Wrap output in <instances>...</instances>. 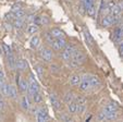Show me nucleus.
Returning <instances> with one entry per match:
<instances>
[{"label": "nucleus", "mask_w": 123, "mask_h": 122, "mask_svg": "<svg viewBox=\"0 0 123 122\" xmlns=\"http://www.w3.org/2000/svg\"><path fill=\"white\" fill-rule=\"evenodd\" d=\"M7 96H9L10 98H12V99H15L16 97H18V90H16L15 86H13V85H8Z\"/></svg>", "instance_id": "13"}, {"label": "nucleus", "mask_w": 123, "mask_h": 122, "mask_svg": "<svg viewBox=\"0 0 123 122\" xmlns=\"http://www.w3.org/2000/svg\"><path fill=\"white\" fill-rule=\"evenodd\" d=\"M71 59H73L75 61V62L77 63L79 65H81L82 63H84L85 62V60H86V57H85V55H84L83 52H81V51H79V50H76V52L73 55V57L71 58Z\"/></svg>", "instance_id": "7"}, {"label": "nucleus", "mask_w": 123, "mask_h": 122, "mask_svg": "<svg viewBox=\"0 0 123 122\" xmlns=\"http://www.w3.org/2000/svg\"><path fill=\"white\" fill-rule=\"evenodd\" d=\"M75 99H76V104H80V105H86V99L84 98V97L82 96H76L75 97Z\"/></svg>", "instance_id": "31"}, {"label": "nucleus", "mask_w": 123, "mask_h": 122, "mask_svg": "<svg viewBox=\"0 0 123 122\" xmlns=\"http://www.w3.org/2000/svg\"><path fill=\"white\" fill-rule=\"evenodd\" d=\"M0 99H2V93L0 92Z\"/></svg>", "instance_id": "45"}, {"label": "nucleus", "mask_w": 123, "mask_h": 122, "mask_svg": "<svg viewBox=\"0 0 123 122\" xmlns=\"http://www.w3.org/2000/svg\"><path fill=\"white\" fill-rule=\"evenodd\" d=\"M13 16L14 19H24L25 18V11L23 9L19 10V11H15L13 12Z\"/></svg>", "instance_id": "24"}, {"label": "nucleus", "mask_w": 123, "mask_h": 122, "mask_svg": "<svg viewBox=\"0 0 123 122\" xmlns=\"http://www.w3.org/2000/svg\"><path fill=\"white\" fill-rule=\"evenodd\" d=\"M2 107H3V101H2V99H0V110L2 109Z\"/></svg>", "instance_id": "42"}, {"label": "nucleus", "mask_w": 123, "mask_h": 122, "mask_svg": "<svg viewBox=\"0 0 123 122\" xmlns=\"http://www.w3.org/2000/svg\"><path fill=\"white\" fill-rule=\"evenodd\" d=\"M89 82H91L92 87H97L100 85V80L95 75H91L89 76Z\"/></svg>", "instance_id": "19"}, {"label": "nucleus", "mask_w": 123, "mask_h": 122, "mask_svg": "<svg viewBox=\"0 0 123 122\" xmlns=\"http://www.w3.org/2000/svg\"><path fill=\"white\" fill-rule=\"evenodd\" d=\"M117 5H118V7L120 8L121 11H123V2H119V3H117Z\"/></svg>", "instance_id": "40"}, {"label": "nucleus", "mask_w": 123, "mask_h": 122, "mask_svg": "<svg viewBox=\"0 0 123 122\" xmlns=\"http://www.w3.org/2000/svg\"><path fill=\"white\" fill-rule=\"evenodd\" d=\"M83 1H84V0H82V2H83Z\"/></svg>", "instance_id": "47"}, {"label": "nucleus", "mask_w": 123, "mask_h": 122, "mask_svg": "<svg viewBox=\"0 0 123 122\" xmlns=\"http://www.w3.org/2000/svg\"><path fill=\"white\" fill-rule=\"evenodd\" d=\"M49 98H50V103H51V105H52V107H54L56 110H59V109L61 108V103L58 97H57L54 93H50Z\"/></svg>", "instance_id": "8"}, {"label": "nucleus", "mask_w": 123, "mask_h": 122, "mask_svg": "<svg viewBox=\"0 0 123 122\" xmlns=\"http://www.w3.org/2000/svg\"><path fill=\"white\" fill-rule=\"evenodd\" d=\"M79 86H80V88H81V90H84V92L88 90L89 88L92 87L91 82H89V76H87V75L82 76V81Z\"/></svg>", "instance_id": "6"}, {"label": "nucleus", "mask_w": 123, "mask_h": 122, "mask_svg": "<svg viewBox=\"0 0 123 122\" xmlns=\"http://www.w3.org/2000/svg\"><path fill=\"white\" fill-rule=\"evenodd\" d=\"M60 119L62 120V121H72V119H71L70 116H68V115H62L60 117Z\"/></svg>", "instance_id": "34"}, {"label": "nucleus", "mask_w": 123, "mask_h": 122, "mask_svg": "<svg viewBox=\"0 0 123 122\" xmlns=\"http://www.w3.org/2000/svg\"><path fill=\"white\" fill-rule=\"evenodd\" d=\"M15 69L20 72H23L27 69V61L24 59H19L15 62Z\"/></svg>", "instance_id": "9"}, {"label": "nucleus", "mask_w": 123, "mask_h": 122, "mask_svg": "<svg viewBox=\"0 0 123 122\" xmlns=\"http://www.w3.org/2000/svg\"><path fill=\"white\" fill-rule=\"evenodd\" d=\"M1 46H2V51L6 53V55H8V53H9L10 51H11V49H10V47L8 46V45L2 44V45H1Z\"/></svg>", "instance_id": "32"}, {"label": "nucleus", "mask_w": 123, "mask_h": 122, "mask_svg": "<svg viewBox=\"0 0 123 122\" xmlns=\"http://www.w3.org/2000/svg\"><path fill=\"white\" fill-rule=\"evenodd\" d=\"M24 25V19H15L14 20V23H13V26L16 28V30H20L22 28Z\"/></svg>", "instance_id": "22"}, {"label": "nucleus", "mask_w": 123, "mask_h": 122, "mask_svg": "<svg viewBox=\"0 0 123 122\" xmlns=\"http://www.w3.org/2000/svg\"><path fill=\"white\" fill-rule=\"evenodd\" d=\"M50 70H51V72H59V67L56 64H52L50 67Z\"/></svg>", "instance_id": "35"}, {"label": "nucleus", "mask_w": 123, "mask_h": 122, "mask_svg": "<svg viewBox=\"0 0 123 122\" xmlns=\"http://www.w3.org/2000/svg\"><path fill=\"white\" fill-rule=\"evenodd\" d=\"M22 9V6L19 5V3H15V5H13V7H12V13L15 11H19V10Z\"/></svg>", "instance_id": "33"}, {"label": "nucleus", "mask_w": 123, "mask_h": 122, "mask_svg": "<svg viewBox=\"0 0 123 122\" xmlns=\"http://www.w3.org/2000/svg\"><path fill=\"white\" fill-rule=\"evenodd\" d=\"M36 119H37L38 122H44V121H48L49 120V115L47 109L45 108H38V111L36 113Z\"/></svg>", "instance_id": "4"}, {"label": "nucleus", "mask_w": 123, "mask_h": 122, "mask_svg": "<svg viewBox=\"0 0 123 122\" xmlns=\"http://www.w3.org/2000/svg\"><path fill=\"white\" fill-rule=\"evenodd\" d=\"M49 24V19L46 15L40 16V25H48Z\"/></svg>", "instance_id": "30"}, {"label": "nucleus", "mask_w": 123, "mask_h": 122, "mask_svg": "<svg viewBox=\"0 0 123 122\" xmlns=\"http://www.w3.org/2000/svg\"><path fill=\"white\" fill-rule=\"evenodd\" d=\"M39 90V84H38V82L36 80H35L34 75L33 74H31L30 75V81H28V94H30V96L32 97L33 95L35 94L36 92H38Z\"/></svg>", "instance_id": "2"}, {"label": "nucleus", "mask_w": 123, "mask_h": 122, "mask_svg": "<svg viewBox=\"0 0 123 122\" xmlns=\"http://www.w3.org/2000/svg\"><path fill=\"white\" fill-rule=\"evenodd\" d=\"M84 36H85V39L87 40V43H88L91 46H93L94 40H93V38H92L91 34H89V32H88L87 30H84Z\"/></svg>", "instance_id": "25"}, {"label": "nucleus", "mask_w": 123, "mask_h": 122, "mask_svg": "<svg viewBox=\"0 0 123 122\" xmlns=\"http://www.w3.org/2000/svg\"><path fill=\"white\" fill-rule=\"evenodd\" d=\"M67 46V40H65L64 37H61V38H56L55 39L54 44H52V48L55 50H61V49H64V47Z\"/></svg>", "instance_id": "5"}, {"label": "nucleus", "mask_w": 123, "mask_h": 122, "mask_svg": "<svg viewBox=\"0 0 123 122\" xmlns=\"http://www.w3.org/2000/svg\"><path fill=\"white\" fill-rule=\"evenodd\" d=\"M21 107L24 109L25 111H28L31 108V101H30V98L27 96H23L21 99Z\"/></svg>", "instance_id": "14"}, {"label": "nucleus", "mask_w": 123, "mask_h": 122, "mask_svg": "<svg viewBox=\"0 0 123 122\" xmlns=\"http://www.w3.org/2000/svg\"><path fill=\"white\" fill-rule=\"evenodd\" d=\"M35 70H36V73H37V75L39 76V77H43V76H44L45 70H44V68H43L40 64L36 65V67H35Z\"/></svg>", "instance_id": "26"}, {"label": "nucleus", "mask_w": 123, "mask_h": 122, "mask_svg": "<svg viewBox=\"0 0 123 122\" xmlns=\"http://www.w3.org/2000/svg\"><path fill=\"white\" fill-rule=\"evenodd\" d=\"M76 106L77 105L74 100L69 103V104H68V110H69V112L70 113H76Z\"/></svg>", "instance_id": "21"}, {"label": "nucleus", "mask_w": 123, "mask_h": 122, "mask_svg": "<svg viewBox=\"0 0 123 122\" xmlns=\"http://www.w3.org/2000/svg\"><path fill=\"white\" fill-rule=\"evenodd\" d=\"M0 120H1V116H0Z\"/></svg>", "instance_id": "46"}, {"label": "nucleus", "mask_w": 123, "mask_h": 122, "mask_svg": "<svg viewBox=\"0 0 123 122\" xmlns=\"http://www.w3.org/2000/svg\"><path fill=\"white\" fill-rule=\"evenodd\" d=\"M119 37H120V38H123V26L119 28Z\"/></svg>", "instance_id": "37"}, {"label": "nucleus", "mask_w": 123, "mask_h": 122, "mask_svg": "<svg viewBox=\"0 0 123 122\" xmlns=\"http://www.w3.org/2000/svg\"><path fill=\"white\" fill-rule=\"evenodd\" d=\"M75 98L74 94H73L72 92H68L67 94L64 95V101L67 103V104H69V103H71V101H73Z\"/></svg>", "instance_id": "23"}, {"label": "nucleus", "mask_w": 123, "mask_h": 122, "mask_svg": "<svg viewBox=\"0 0 123 122\" xmlns=\"http://www.w3.org/2000/svg\"><path fill=\"white\" fill-rule=\"evenodd\" d=\"M0 78L1 80H5V72H3V70L0 68Z\"/></svg>", "instance_id": "39"}, {"label": "nucleus", "mask_w": 123, "mask_h": 122, "mask_svg": "<svg viewBox=\"0 0 123 122\" xmlns=\"http://www.w3.org/2000/svg\"><path fill=\"white\" fill-rule=\"evenodd\" d=\"M39 42H40V39H39V37H38L37 35L33 36V37H32V39H31V43H30L31 48L36 49L38 46H39Z\"/></svg>", "instance_id": "17"}, {"label": "nucleus", "mask_w": 123, "mask_h": 122, "mask_svg": "<svg viewBox=\"0 0 123 122\" xmlns=\"http://www.w3.org/2000/svg\"><path fill=\"white\" fill-rule=\"evenodd\" d=\"M45 36H46V40H47V43H48L49 45H51V46H52V44H54V42H55V37L52 36V35H51V33L49 32V33H46V35H45Z\"/></svg>", "instance_id": "27"}, {"label": "nucleus", "mask_w": 123, "mask_h": 122, "mask_svg": "<svg viewBox=\"0 0 123 122\" xmlns=\"http://www.w3.org/2000/svg\"><path fill=\"white\" fill-rule=\"evenodd\" d=\"M86 12H87V14H88L89 16H95V12H96V8H95V3H94L93 6H92L91 8H88V9L86 10Z\"/></svg>", "instance_id": "29"}, {"label": "nucleus", "mask_w": 123, "mask_h": 122, "mask_svg": "<svg viewBox=\"0 0 123 122\" xmlns=\"http://www.w3.org/2000/svg\"><path fill=\"white\" fill-rule=\"evenodd\" d=\"M76 50H77V49L75 48L73 45L65 46L64 47V50H63L62 53H61V58H62L64 61H70V60H71V58L73 57V55L76 52Z\"/></svg>", "instance_id": "1"}, {"label": "nucleus", "mask_w": 123, "mask_h": 122, "mask_svg": "<svg viewBox=\"0 0 123 122\" xmlns=\"http://www.w3.org/2000/svg\"><path fill=\"white\" fill-rule=\"evenodd\" d=\"M50 33L55 38H61V37H64V33H63L60 28H52V30L50 31Z\"/></svg>", "instance_id": "18"}, {"label": "nucleus", "mask_w": 123, "mask_h": 122, "mask_svg": "<svg viewBox=\"0 0 123 122\" xmlns=\"http://www.w3.org/2000/svg\"><path fill=\"white\" fill-rule=\"evenodd\" d=\"M0 55H2V46L0 45Z\"/></svg>", "instance_id": "44"}, {"label": "nucleus", "mask_w": 123, "mask_h": 122, "mask_svg": "<svg viewBox=\"0 0 123 122\" xmlns=\"http://www.w3.org/2000/svg\"><path fill=\"white\" fill-rule=\"evenodd\" d=\"M38 31H39V25H37V24H35V23L30 24L27 26V28H26V32L28 34H36Z\"/></svg>", "instance_id": "16"}, {"label": "nucleus", "mask_w": 123, "mask_h": 122, "mask_svg": "<svg viewBox=\"0 0 123 122\" xmlns=\"http://www.w3.org/2000/svg\"><path fill=\"white\" fill-rule=\"evenodd\" d=\"M98 120H100V121H105V120H106V115H105L104 112H100L99 116H98Z\"/></svg>", "instance_id": "36"}, {"label": "nucleus", "mask_w": 123, "mask_h": 122, "mask_svg": "<svg viewBox=\"0 0 123 122\" xmlns=\"http://www.w3.org/2000/svg\"><path fill=\"white\" fill-rule=\"evenodd\" d=\"M119 48H123V38H121V40L119 42Z\"/></svg>", "instance_id": "41"}, {"label": "nucleus", "mask_w": 123, "mask_h": 122, "mask_svg": "<svg viewBox=\"0 0 123 122\" xmlns=\"http://www.w3.org/2000/svg\"><path fill=\"white\" fill-rule=\"evenodd\" d=\"M18 86L20 87L21 92H23V93L27 92V90H28V81L23 80V78H20V82H19V84H18Z\"/></svg>", "instance_id": "15"}, {"label": "nucleus", "mask_w": 123, "mask_h": 122, "mask_svg": "<svg viewBox=\"0 0 123 122\" xmlns=\"http://www.w3.org/2000/svg\"><path fill=\"white\" fill-rule=\"evenodd\" d=\"M32 98H33V100H34L35 104H40V103L43 101V95H42V93L38 90V92H36L34 95H33Z\"/></svg>", "instance_id": "20"}, {"label": "nucleus", "mask_w": 123, "mask_h": 122, "mask_svg": "<svg viewBox=\"0 0 123 122\" xmlns=\"http://www.w3.org/2000/svg\"><path fill=\"white\" fill-rule=\"evenodd\" d=\"M81 81H82L81 75H79V74H73V75L70 77L69 82L72 86H79L80 83H81Z\"/></svg>", "instance_id": "12"}, {"label": "nucleus", "mask_w": 123, "mask_h": 122, "mask_svg": "<svg viewBox=\"0 0 123 122\" xmlns=\"http://www.w3.org/2000/svg\"><path fill=\"white\" fill-rule=\"evenodd\" d=\"M39 56L44 61L46 62H50L52 58H54V53H52V50H50L49 48H46V47H43L39 50Z\"/></svg>", "instance_id": "3"}, {"label": "nucleus", "mask_w": 123, "mask_h": 122, "mask_svg": "<svg viewBox=\"0 0 123 122\" xmlns=\"http://www.w3.org/2000/svg\"><path fill=\"white\" fill-rule=\"evenodd\" d=\"M119 50H120V55L123 57V48H119Z\"/></svg>", "instance_id": "43"}, {"label": "nucleus", "mask_w": 123, "mask_h": 122, "mask_svg": "<svg viewBox=\"0 0 123 122\" xmlns=\"http://www.w3.org/2000/svg\"><path fill=\"white\" fill-rule=\"evenodd\" d=\"M7 62H8V65H9V68L11 70L15 69V62H16V59L15 57H14V55L10 51L9 53L7 55Z\"/></svg>", "instance_id": "11"}, {"label": "nucleus", "mask_w": 123, "mask_h": 122, "mask_svg": "<svg viewBox=\"0 0 123 122\" xmlns=\"http://www.w3.org/2000/svg\"><path fill=\"white\" fill-rule=\"evenodd\" d=\"M117 110H118V106H117L116 103H109L107 106L105 107V109H104L102 112H104L105 115H108V113L117 112Z\"/></svg>", "instance_id": "10"}, {"label": "nucleus", "mask_w": 123, "mask_h": 122, "mask_svg": "<svg viewBox=\"0 0 123 122\" xmlns=\"http://www.w3.org/2000/svg\"><path fill=\"white\" fill-rule=\"evenodd\" d=\"M76 112L77 113H84L86 110V105H80V104H76Z\"/></svg>", "instance_id": "28"}, {"label": "nucleus", "mask_w": 123, "mask_h": 122, "mask_svg": "<svg viewBox=\"0 0 123 122\" xmlns=\"http://www.w3.org/2000/svg\"><path fill=\"white\" fill-rule=\"evenodd\" d=\"M12 16H13V15H12V13H10V14H7V15H6V20H7V21H11V20H12V19H13V18H12Z\"/></svg>", "instance_id": "38"}]
</instances>
